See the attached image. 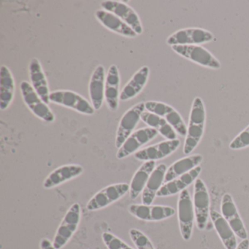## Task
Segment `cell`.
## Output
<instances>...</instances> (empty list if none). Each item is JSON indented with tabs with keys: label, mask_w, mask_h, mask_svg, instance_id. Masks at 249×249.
Returning <instances> with one entry per match:
<instances>
[{
	"label": "cell",
	"mask_w": 249,
	"mask_h": 249,
	"mask_svg": "<svg viewBox=\"0 0 249 249\" xmlns=\"http://www.w3.org/2000/svg\"><path fill=\"white\" fill-rule=\"evenodd\" d=\"M145 111V103L141 102L126 110L121 118L116 131L115 145L119 149L126 139L135 132L141 121V116Z\"/></svg>",
	"instance_id": "7"
},
{
	"label": "cell",
	"mask_w": 249,
	"mask_h": 249,
	"mask_svg": "<svg viewBox=\"0 0 249 249\" xmlns=\"http://www.w3.org/2000/svg\"><path fill=\"white\" fill-rule=\"evenodd\" d=\"M221 215L229 223L236 236L242 240L248 239L246 227L239 214L234 199L230 194H224L221 198Z\"/></svg>",
	"instance_id": "16"
},
{
	"label": "cell",
	"mask_w": 249,
	"mask_h": 249,
	"mask_svg": "<svg viewBox=\"0 0 249 249\" xmlns=\"http://www.w3.org/2000/svg\"><path fill=\"white\" fill-rule=\"evenodd\" d=\"M235 249H249V240L246 239L243 240L238 245Z\"/></svg>",
	"instance_id": "34"
},
{
	"label": "cell",
	"mask_w": 249,
	"mask_h": 249,
	"mask_svg": "<svg viewBox=\"0 0 249 249\" xmlns=\"http://www.w3.org/2000/svg\"><path fill=\"white\" fill-rule=\"evenodd\" d=\"M156 167V161H145L137 170L129 183V195L131 199L135 200L140 195H142L147 182Z\"/></svg>",
	"instance_id": "26"
},
{
	"label": "cell",
	"mask_w": 249,
	"mask_h": 249,
	"mask_svg": "<svg viewBox=\"0 0 249 249\" xmlns=\"http://www.w3.org/2000/svg\"><path fill=\"white\" fill-rule=\"evenodd\" d=\"M121 76L116 65L110 66L106 78L105 100L110 111L115 112L119 109L120 100Z\"/></svg>",
	"instance_id": "17"
},
{
	"label": "cell",
	"mask_w": 249,
	"mask_h": 249,
	"mask_svg": "<svg viewBox=\"0 0 249 249\" xmlns=\"http://www.w3.org/2000/svg\"><path fill=\"white\" fill-rule=\"evenodd\" d=\"M40 249H56L53 246V242L46 237L40 240Z\"/></svg>",
	"instance_id": "33"
},
{
	"label": "cell",
	"mask_w": 249,
	"mask_h": 249,
	"mask_svg": "<svg viewBox=\"0 0 249 249\" xmlns=\"http://www.w3.org/2000/svg\"><path fill=\"white\" fill-rule=\"evenodd\" d=\"M29 73L31 85L36 92L46 104H50L51 91L49 89V83L41 63L37 58H33L30 61L29 65Z\"/></svg>",
	"instance_id": "19"
},
{
	"label": "cell",
	"mask_w": 249,
	"mask_h": 249,
	"mask_svg": "<svg viewBox=\"0 0 249 249\" xmlns=\"http://www.w3.org/2000/svg\"><path fill=\"white\" fill-rule=\"evenodd\" d=\"M129 192L127 183H118L109 185L95 194L87 204V209L97 211L110 206L122 199Z\"/></svg>",
	"instance_id": "4"
},
{
	"label": "cell",
	"mask_w": 249,
	"mask_h": 249,
	"mask_svg": "<svg viewBox=\"0 0 249 249\" xmlns=\"http://www.w3.org/2000/svg\"><path fill=\"white\" fill-rule=\"evenodd\" d=\"M150 75L148 66L140 68L121 91V101L126 102L138 97L145 88Z\"/></svg>",
	"instance_id": "23"
},
{
	"label": "cell",
	"mask_w": 249,
	"mask_h": 249,
	"mask_svg": "<svg viewBox=\"0 0 249 249\" xmlns=\"http://www.w3.org/2000/svg\"><path fill=\"white\" fill-rule=\"evenodd\" d=\"M102 239L107 249H134L113 233L103 232Z\"/></svg>",
	"instance_id": "31"
},
{
	"label": "cell",
	"mask_w": 249,
	"mask_h": 249,
	"mask_svg": "<svg viewBox=\"0 0 249 249\" xmlns=\"http://www.w3.org/2000/svg\"><path fill=\"white\" fill-rule=\"evenodd\" d=\"M193 205L196 227L204 230L210 216V195L208 188L202 179L198 178L194 183Z\"/></svg>",
	"instance_id": "9"
},
{
	"label": "cell",
	"mask_w": 249,
	"mask_h": 249,
	"mask_svg": "<svg viewBox=\"0 0 249 249\" xmlns=\"http://www.w3.org/2000/svg\"><path fill=\"white\" fill-rule=\"evenodd\" d=\"M106 74L104 66L99 65L90 78L89 94L91 105L95 110H100L104 103Z\"/></svg>",
	"instance_id": "20"
},
{
	"label": "cell",
	"mask_w": 249,
	"mask_h": 249,
	"mask_svg": "<svg viewBox=\"0 0 249 249\" xmlns=\"http://www.w3.org/2000/svg\"><path fill=\"white\" fill-rule=\"evenodd\" d=\"M167 170V166L164 164H160L155 167L141 195L142 204L152 205L157 193L164 183Z\"/></svg>",
	"instance_id": "24"
},
{
	"label": "cell",
	"mask_w": 249,
	"mask_h": 249,
	"mask_svg": "<svg viewBox=\"0 0 249 249\" xmlns=\"http://www.w3.org/2000/svg\"><path fill=\"white\" fill-rule=\"evenodd\" d=\"M129 234L137 249H156L148 236L141 230L135 228L131 229Z\"/></svg>",
	"instance_id": "30"
},
{
	"label": "cell",
	"mask_w": 249,
	"mask_h": 249,
	"mask_svg": "<svg viewBox=\"0 0 249 249\" xmlns=\"http://www.w3.org/2000/svg\"><path fill=\"white\" fill-rule=\"evenodd\" d=\"M229 147L234 151L249 147V125L231 141Z\"/></svg>",
	"instance_id": "32"
},
{
	"label": "cell",
	"mask_w": 249,
	"mask_h": 249,
	"mask_svg": "<svg viewBox=\"0 0 249 249\" xmlns=\"http://www.w3.org/2000/svg\"><path fill=\"white\" fill-rule=\"evenodd\" d=\"M180 140H166L154 145H149L142 148L134 154V157L138 161H157L164 160L177 151L180 147Z\"/></svg>",
	"instance_id": "15"
},
{
	"label": "cell",
	"mask_w": 249,
	"mask_h": 249,
	"mask_svg": "<svg viewBox=\"0 0 249 249\" xmlns=\"http://www.w3.org/2000/svg\"><path fill=\"white\" fill-rule=\"evenodd\" d=\"M210 218L225 249H235L237 246L236 234L225 218L215 210H211Z\"/></svg>",
	"instance_id": "27"
},
{
	"label": "cell",
	"mask_w": 249,
	"mask_h": 249,
	"mask_svg": "<svg viewBox=\"0 0 249 249\" xmlns=\"http://www.w3.org/2000/svg\"><path fill=\"white\" fill-rule=\"evenodd\" d=\"M202 161L203 157L200 154L187 156L177 160L167 168L164 178V183L186 174L195 167L199 166Z\"/></svg>",
	"instance_id": "28"
},
{
	"label": "cell",
	"mask_w": 249,
	"mask_h": 249,
	"mask_svg": "<svg viewBox=\"0 0 249 249\" xmlns=\"http://www.w3.org/2000/svg\"><path fill=\"white\" fill-rule=\"evenodd\" d=\"M145 110L165 119L178 135L186 137L187 126L180 113L170 105L161 102L148 101L145 103Z\"/></svg>",
	"instance_id": "13"
},
{
	"label": "cell",
	"mask_w": 249,
	"mask_h": 249,
	"mask_svg": "<svg viewBox=\"0 0 249 249\" xmlns=\"http://www.w3.org/2000/svg\"><path fill=\"white\" fill-rule=\"evenodd\" d=\"M81 220V205L75 202L70 207L56 230L52 241L56 249H62L68 244L78 230Z\"/></svg>",
	"instance_id": "2"
},
{
	"label": "cell",
	"mask_w": 249,
	"mask_h": 249,
	"mask_svg": "<svg viewBox=\"0 0 249 249\" xmlns=\"http://www.w3.org/2000/svg\"><path fill=\"white\" fill-rule=\"evenodd\" d=\"M141 121L148 127L153 128L166 140L178 139L177 132L169 124L168 122L161 116L150 112L144 111L141 116Z\"/></svg>",
	"instance_id": "29"
},
{
	"label": "cell",
	"mask_w": 249,
	"mask_h": 249,
	"mask_svg": "<svg viewBox=\"0 0 249 249\" xmlns=\"http://www.w3.org/2000/svg\"><path fill=\"white\" fill-rule=\"evenodd\" d=\"M128 211L135 218L144 221H161L176 214V210L172 207L145 204H132Z\"/></svg>",
	"instance_id": "14"
},
{
	"label": "cell",
	"mask_w": 249,
	"mask_h": 249,
	"mask_svg": "<svg viewBox=\"0 0 249 249\" xmlns=\"http://www.w3.org/2000/svg\"><path fill=\"white\" fill-rule=\"evenodd\" d=\"M16 83L12 72L5 65L0 69V109L5 110L11 106L15 97Z\"/></svg>",
	"instance_id": "25"
},
{
	"label": "cell",
	"mask_w": 249,
	"mask_h": 249,
	"mask_svg": "<svg viewBox=\"0 0 249 249\" xmlns=\"http://www.w3.org/2000/svg\"><path fill=\"white\" fill-rule=\"evenodd\" d=\"M202 170V167L198 166L186 174L177 178L171 181L164 183L157 193V196L166 197V196L180 194L198 178Z\"/></svg>",
	"instance_id": "22"
},
{
	"label": "cell",
	"mask_w": 249,
	"mask_h": 249,
	"mask_svg": "<svg viewBox=\"0 0 249 249\" xmlns=\"http://www.w3.org/2000/svg\"><path fill=\"white\" fill-rule=\"evenodd\" d=\"M50 102L87 116H91L95 112V109L87 99L70 90L52 91L50 94Z\"/></svg>",
	"instance_id": "6"
},
{
	"label": "cell",
	"mask_w": 249,
	"mask_h": 249,
	"mask_svg": "<svg viewBox=\"0 0 249 249\" xmlns=\"http://www.w3.org/2000/svg\"><path fill=\"white\" fill-rule=\"evenodd\" d=\"M205 124L206 110L205 103L200 97H195L192 102L189 113L187 132L185 137L183 145V153L185 155L192 154L199 145L205 132Z\"/></svg>",
	"instance_id": "1"
},
{
	"label": "cell",
	"mask_w": 249,
	"mask_h": 249,
	"mask_svg": "<svg viewBox=\"0 0 249 249\" xmlns=\"http://www.w3.org/2000/svg\"><path fill=\"white\" fill-rule=\"evenodd\" d=\"M100 8L119 17L129 25L138 36H141L143 33V27L139 16L132 7L125 2L106 0L100 3Z\"/></svg>",
	"instance_id": "11"
},
{
	"label": "cell",
	"mask_w": 249,
	"mask_h": 249,
	"mask_svg": "<svg viewBox=\"0 0 249 249\" xmlns=\"http://www.w3.org/2000/svg\"><path fill=\"white\" fill-rule=\"evenodd\" d=\"M214 40V36L208 31L202 28L182 29L170 35L166 40L168 46H193L211 43Z\"/></svg>",
	"instance_id": "10"
},
{
	"label": "cell",
	"mask_w": 249,
	"mask_h": 249,
	"mask_svg": "<svg viewBox=\"0 0 249 249\" xmlns=\"http://www.w3.org/2000/svg\"><path fill=\"white\" fill-rule=\"evenodd\" d=\"M95 17L97 21L105 28L116 34L127 38H135L138 36L136 33L124 21H122L121 18L112 13L103 9L97 10L95 12Z\"/></svg>",
	"instance_id": "21"
},
{
	"label": "cell",
	"mask_w": 249,
	"mask_h": 249,
	"mask_svg": "<svg viewBox=\"0 0 249 249\" xmlns=\"http://www.w3.org/2000/svg\"><path fill=\"white\" fill-rule=\"evenodd\" d=\"M20 90L24 103L36 117L47 123L54 122L56 119L54 113L51 110L49 105L37 94L31 84L28 81H21Z\"/></svg>",
	"instance_id": "3"
},
{
	"label": "cell",
	"mask_w": 249,
	"mask_h": 249,
	"mask_svg": "<svg viewBox=\"0 0 249 249\" xmlns=\"http://www.w3.org/2000/svg\"><path fill=\"white\" fill-rule=\"evenodd\" d=\"M178 218L183 240H190L193 232L195 212L193 201L187 189L180 192L178 200Z\"/></svg>",
	"instance_id": "8"
},
{
	"label": "cell",
	"mask_w": 249,
	"mask_h": 249,
	"mask_svg": "<svg viewBox=\"0 0 249 249\" xmlns=\"http://www.w3.org/2000/svg\"><path fill=\"white\" fill-rule=\"evenodd\" d=\"M84 173V167L80 164H70L60 166L53 170L43 181L46 189L57 187L66 182L78 177Z\"/></svg>",
	"instance_id": "18"
},
{
	"label": "cell",
	"mask_w": 249,
	"mask_h": 249,
	"mask_svg": "<svg viewBox=\"0 0 249 249\" xmlns=\"http://www.w3.org/2000/svg\"><path fill=\"white\" fill-rule=\"evenodd\" d=\"M158 132L153 128L144 127L135 130L118 149L116 157L124 160L139 151L143 145L157 138Z\"/></svg>",
	"instance_id": "12"
},
{
	"label": "cell",
	"mask_w": 249,
	"mask_h": 249,
	"mask_svg": "<svg viewBox=\"0 0 249 249\" xmlns=\"http://www.w3.org/2000/svg\"><path fill=\"white\" fill-rule=\"evenodd\" d=\"M171 49L179 56L199 66L213 70H219L221 68L220 61L203 46L199 45L173 46Z\"/></svg>",
	"instance_id": "5"
}]
</instances>
